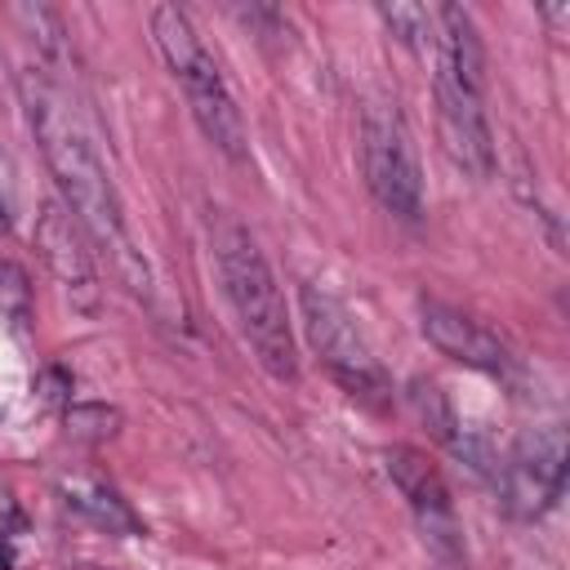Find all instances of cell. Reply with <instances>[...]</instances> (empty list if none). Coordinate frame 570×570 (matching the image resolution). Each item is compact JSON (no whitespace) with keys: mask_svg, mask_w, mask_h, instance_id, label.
Wrapping results in <instances>:
<instances>
[{"mask_svg":"<svg viewBox=\"0 0 570 570\" xmlns=\"http://www.w3.org/2000/svg\"><path fill=\"white\" fill-rule=\"evenodd\" d=\"M18 94H22V107H27V125L40 142V156L67 200V214L80 223V232L111 258L116 276L151 298V267L142 258V249L134 245L129 236V223H125V209H120V196L107 178V165L94 147V138L85 134L80 116L67 107L62 89L53 80H45L36 67L18 76Z\"/></svg>","mask_w":570,"mask_h":570,"instance_id":"6da1fadb","label":"cell"},{"mask_svg":"<svg viewBox=\"0 0 570 570\" xmlns=\"http://www.w3.org/2000/svg\"><path fill=\"white\" fill-rule=\"evenodd\" d=\"M209 240H214V263L227 289V303L240 321V334L249 338L258 365L289 383L298 374V352H294V334H289V312L281 298V285L254 240V232L232 218V214H214L209 218Z\"/></svg>","mask_w":570,"mask_h":570,"instance_id":"7a4b0ae2","label":"cell"},{"mask_svg":"<svg viewBox=\"0 0 570 570\" xmlns=\"http://www.w3.org/2000/svg\"><path fill=\"white\" fill-rule=\"evenodd\" d=\"M151 40L169 67V76L178 80L191 120L200 125V134L227 156V160H245V120L240 107L214 62V53L200 45L191 18L178 4H156L151 9Z\"/></svg>","mask_w":570,"mask_h":570,"instance_id":"3957f363","label":"cell"},{"mask_svg":"<svg viewBox=\"0 0 570 570\" xmlns=\"http://www.w3.org/2000/svg\"><path fill=\"white\" fill-rule=\"evenodd\" d=\"M298 303H303L307 343H312V352L321 356V365L330 370V379H334L352 401H361L365 410H387V405H392V379H387V370L379 365V356L370 352V343H365V334L356 330L352 312H347L334 294H325V289H316V285H303Z\"/></svg>","mask_w":570,"mask_h":570,"instance_id":"277c9868","label":"cell"},{"mask_svg":"<svg viewBox=\"0 0 570 570\" xmlns=\"http://www.w3.org/2000/svg\"><path fill=\"white\" fill-rule=\"evenodd\" d=\"M361 169L374 200L396 218L423 214V174L405 116L396 102H365L361 111Z\"/></svg>","mask_w":570,"mask_h":570,"instance_id":"5b68a950","label":"cell"},{"mask_svg":"<svg viewBox=\"0 0 570 570\" xmlns=\"http://www.w3.org/2000/svg\"><path fill=\"white\" fill-rule=\"evenodd\" d=\"M561 490H566V432L557 423L530 428L499 468V499L508 517L539 521L543 512L557 508Z\"/></svg>","mask_w":570,"mask_h":570,"instance_id":"8992f818","label":"cell"},{"mask_svg":"<svg viewBox=\"0 0 570 570\" xmlns=\"http://www.w3.org/2000/svg\"><path fill=\"white\" fill-rule=\"evenodd\" d=\"M383 463H387V476L392 485L401 490V499L410 503L423 539L441 552V557H459L463 552V539H459V517H454V499H450V485L445 476L436 472V463L414 450V445H387L383 450Z\"/></svg>","mask_w":570,"mask_h":570,"instance_id":"52a82bcc","label":"cell"},{"mask_svg":"<svg viewBox=\"0 0 570 570\" xmlns=\"http://www.w3.org/2000/svg\"><path fill=\"white\" fill-rule=\"evenodd\" d=\"M436 129L445 156L468 174V178H490L494 174V134L485 120V94L450 80L436 71Z\"/></svg>","mask_w":570,"mask_h":570,"instance_id":"ba28073f","label":"cell"},{"mask_svg":"<svg viewBox=\"0 0 570 570\" xmlns=\"http://www.w3.org/2000/svg\"><path fill=\"white\" fill-rule=\"evenodd\" d=\"M36 249L45 258V267L67 285L71 303L94 312L98 307V276H94V258L85 245L80 223L62 209V205H45L40 223H36Z\"/></svg>","mask_w":570,"mask_h":570,"instance_id":"9c48e42d","label":"cell"},{"mask_svg":"<svg viewBox=\"0 0 570 570\" xmlns=\"http://www.w3.org/2000/svg\"><path fill=\"white\" fill-rule=\"evenodd\" d=\"M419 321H423V338L441 356H450L459 365H472V370H485V374H508V365H512L508 347L485 325H476L472 316H463L459 307H445L436 298H423L419 303Z\"/></svg>","mask_w":570,"mask_h":570,"instance_id":"30bf717a","label":"cell"},{"mask_svg":"<svg viewBox=\"0 0 570 570\" xmlns=\"http://www.w3.org/2000/svg\"><path fill=\"white\" fill-rule=\"evenodd\" d=\"M58 494H62V503H67L76 517H85L94 530H107V534H142V521L134 517V508H129L107 481H98V476H67V481L58 485Z\"/></svg>","mask_w":570,"mask_h":570,"instance_id":"8fae6325","label":"cell"},{"mask_svg":"<svg viewBox=\"0 0 570 570\" xmlns=\"http://www.w3.org/2000/svg\"><path fill=\"white\" fill-rule=\"evenodd\" d=\"M410 405H414V414L432 428V436H436V441L459 445V419H454V410H450L445 392H441L432 379H414V383H410Z\"/></svg>","mask_w":570,"mask_h":570,"instance_id":"7c38bea8","label":"cell"},{"mask_svg":"<svg viewBox=\"0 0 570 570\" xmlns=\"http://www.w3.org/2000/svg\"><path fill=\"white\" fill-rule=\"evenodd\" d=\"M379 18L387 22V31L410 45V49H432V36H436V22H432V9L423 4H379Z\"/></svg>","mask_w":570,"mask_h":570,"instance_id":"4fadbf2b","label":"cell"},{"mask_svg":"<svg viewBox=\"0 0 570 570\" xmlns=\"http://www.w3.org/2000/svg\"><path fill=\"white\" fill-rule=\"evenodd\" d=\"M0 312H4L13 325H22V321L31 316V285H27V272H22L18 263H9V258H0Z\"/></svg>","mask_w":570,"mask_h":570,"instance_id":"5bb4252c","label":"cell"},{"mask_svg":"<svg viewBox=\"0 0 570 570\" xmlns=\"http://www.w3.org/2000/svg\"><path fill=\"white\" fill-rule=\"evenodd\" d=\"M120 428V414L107 405H71L67 410V432L80 441H107Z\"/></svg>","mask_w":570,"mask_h":570,"instance_id":"9a60e30c","label":"cell"},{"mask_svg":"<svg viewBox=\"0 0 570 570\" xmlns=\"http://www.w3.org/2000/svg\"><path fill=\"white\" fill-rule=\"evenodd\" d=\"M18 521H22V517H18V503L9 499V490H0V534H9Z\"/></svg>","mask_w":570,"mask_h":570,"instance_id":"2e32d148","label":"cell"},{"mask_svg":"<svg viewBox=\"0 0 570 570\" xmlns=\"http://www.w3.org/2000/svg\"><path fill=\"white\" fill-rule=\"evenodd\" d=\"M0 570H13V548L9 543H0Z\"/></svg>","mask_w":570,"mask_h":570,"instance_id":"e0dca14e","label":"cell"},{"mask_svg":"<svg viewBox=\"0 0 570 570\" xmlns=\"http://www.w3.org/2000/svg\"><path fill=\"white\" fill-rule=\"evenodd\" d=\"M0 227H4V205H0Z\"/></svg>","mask_w":570,"mask_h":570,"instance_id":"ac0fdd59","label":"cell"}]
</instances>
